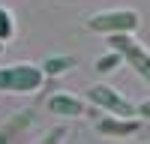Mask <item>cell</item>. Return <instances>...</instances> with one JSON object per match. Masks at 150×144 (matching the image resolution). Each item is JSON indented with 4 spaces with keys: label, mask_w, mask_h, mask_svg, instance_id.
Segmentation results:
<instances>
[{
    "label": "cell",
    "mask_w": 150,
    "mask_h": 144,
    "mask_svg": "<svg viewBox=\"0 0 150 144\" xmlns=\"http://www.w3.org/2000/svg\"><path fill=\"white\" fill-rule=\"evenodd\" d=\"M60 135H63V129H57V132H48V135L42 141H60Z\"/></svg>",
    "instance_id": "11"
},
{
    "label": "cell",
    "mask_w": 150,
    "mask_h": 144,
    "mask_svg": "<svg viewBox=\"0 0 150 144\" xmlns=\"http://www.w3.org/2000/svg\"><path fill=\"white\" fill-rule=\"evenodd\" d=\"M12 33H15V21H12L9 9H0V42L12 39Z\"/></svg>",
    "instance_id": "10"
},
{
    "label": "cell",
    "mask_w": 150,
    "mask_h": 144,
    "mask_svg": "<svg viewBox=\"0 0 150 144\" xmlns=\"http://www.w3.org/2000/svg\"><path fill=\"white\" fill-rule=\"evenodd\" d=\"M72 66H78L75 57H48L42 63V72L45 75H63V72H69Z\"/></svg>",
    "instance_id": "7"
},
{
    "label": "cell",
    "mask_w": 150,
    "mask_h": 144,
    "mask_svg": "<svg viewBox=\"0 0 150 144\" xmlns=\"http://www.w3.org/2000/svg\"><path fill=\"white\" fill-rule=\"evenodd\" d=\"M138 12L135 9H108V12H96L87 18V27L93 33H135L138 30Z\"/></svg>",
    "instance_id": "2"
},
{
    "label": "cell",
    "mask_w": 150,
    "mask_h": 144,
    "mask_svg": "<svg viewBox=\"0 0 150 144\" xmlns=\"http://www.w3.org/2000/svg\"><path fill=\"white\" fill-rule=\"evenodd\" d=\"M96 129L102 132V135H132V132H138L141 129V123L135 117H105V120H99L96 123Z\"/></svg>",
    "instance_id": "6"
},
{
    "label": "cell",
    "mask_w": 150,
    "mask_h": 144,
    "mask_svg": "<svg viewBox=\"0 0 150 144\" xmlns=\"http://www.w3.org/2000/svg\"><path fill=\"white\" fill-rule=\"evenodd\" d=\"M0 51H3V42H0Z\"/></svg>",
    "instance_id": "13"
},
{
    "label": "cell",
    "mask_w": 150,
    "mask_h": 144,
    "mask_svg": "<svg viewBox=\"0 0 150 144\" xmlns=\"http://www.w3.org/2000/svg\"><path fill=\"white\" fill-rule=\"evenodd\" d=\"M45 72L42 66H30V63H15V66H0V90H12V93H33L42 87Z\"/></svg>",
    "instance_id": "1"
},
{
    "label": "cell",
    "mask_w": 150,
    "mask_h": 144,
    "mask_svg": "<svg viewBox=\"0 0 150 144\" xmlns=\"http://www.w3.org/2000/svg\"><path fill=\"white\" fill-rule=\"evenodd\" d=\"M48 111L51 114H60V117H81L87 108L81 99H75V96H66V93H57L48 99Z\"/></svg>",
    "instance_id": "5"
},
{
    "label": "cell",
    "mask_w": 150,
    "mask_h": 144,
    "mask_svg": "<svg viewBox=\"0 0 150 144\" xmlns=\"http://www.w3.org/2000/svg\"><path fill=\"white\" fill-rule=\"evenodd\" d=\"M30 120H33V114H30V111H21V114H18L15 120H12V123H6L3 129H0V141H9V138L15 135L18 129H24V126H27Z\"/></svg>",
    "instance_id": "8"
},
{
    "label": "cell",
    "mask_w": 150,
    "mask_h": 144,
    "mask_svg": "<svg viewBox=\"0 0 150 144\" xmlns=\"http://www.w3.org/2000/svg\"><path fill=\"white\" fill-rule=\"evenodd\" d=\"M108 45L114 51H120L123 60H129V66L150 84V51L132 39V33H108Z\"/></svg>",
    "instance_id": "3"
},
{
    "label": "cell",
    "mask_w": 150,
    "mask_h": 144,
    "mask_svg": "<svg viewBox=\"0 0 150 144\" xmlns=\"http://www.w3.org/2000/svg\"><path fill=\"white\" fill-rule=\"evenodd\" d=\"M87 99L93 105H99V108H105V111H111L114 117H135L138 114V108H135L129 99H123V96L114 87H108V84H93V87L87 90Z\"/></svg>",
    "instance_id": "4"
},
{
    "label": "cell",
    "mask_w": 150,
    "mask_h": 144,
    "mask_svg": "<svg viewBox=\"0 0 150 144\" xmlns=\"http://www.w3.org/2000/svg\"><path fill=\"white\" fill-rule=\"evenodd\" d=\"M120 60H123V54H120V51H114V48H111V54H105V57H99L93 69L99 72V75H105V72H114V69L120 66Z\"/></svg>",
    "instance_id": "9"
},
{
    "label": "cell",
    "mask_w": 150,
    "mask_h": 144,
    "mask_svg": "<svg viewBox=\"0 0 150 144\" xmlns=\"http://www.w3.org/2000/svg\"><path fill=\"white\" fill-rule=\"evenodd\" d=\"M138 114H144V117H150V99H147V102H141V105H138Z\"/></svg>",
    "instance_id": "12"
}]
</instances>
